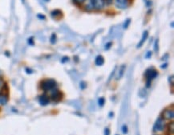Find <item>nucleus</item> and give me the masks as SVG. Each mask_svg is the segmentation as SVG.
Instances as JSON below:
<instances>
[{
	"label": "nucleus",
	"instance_id": "f257e3e1",
	"mask_svg": "<svg viewBox=\"0 0 174 135\" xmlns=\"http://www.w3.org/2000/svg\"><path fill=\"white\" fill-rule=\"evenodd\" d=\"M104 6V0H88V3L86 5V10H101Z\"/></svg>",
	"mask_w": 174,
	"mask_h": 135
},
{
	"label": "nucleus",
	"instance_id": "f03ea898",
	"mask_svg": "<svg viewBox=\"0 0 174 135\" xmlns=\"http://www.w3.org/2000/svg\"><path fill=\"white\" fill-rule=\"evenodd\" d=\"M56 87V82L54 79H46L41 82V88L44 91L54 90Z\"/></svg>",
	"mask_w": 174,
	"mask_h": 135
},
{
	"label": "nucleus",
	"instance_id": "7ed1b4c3",
	"mask_svg": "<svg viewBox=\"0 0 174 135\" xmlns=\"http://www.w3.org/2000/svg\"><path fill=\"white\" fill-rule=\"evenodd\" d=\"M157 74H158L157 71L156 70H154L153 68H149V69H148V70H146L145 75L146 79H147V82H146V86H147V87H149V86H150L152 80L157 76Z\"/></svg>",
	"mask_w": 174,
	"mask_h": 135
},
{
	"label": "nucleus",
	"instance_id": "20e7f679",
	"mask_svg": "<svg viewBox=\"0 0 174 135\" xmlns=\"http://www.w3.org/2000/svg\"><path fill=\"white\" fill-rule=\"evenodd\" d=\"M164 126H165L164 120L162 117H159L156 120V122H155L154 127H153V130L154 131H162L164 130Z\"/></svg>",
	"mask_w": 174,
	"mask_h": 135
},
{
	"label": "nucleus",
	"instance_id": "39448f33",
	"mask_svg": "<svg viewBox=\"0 0 174 135\" xmlns=\"http://www.w3.org/2000/svg\"><path fill=\"white\" fill-rule=\"evenodd\" d=\"M174 112L173 109H164L162 113V118L164 120H171L173 119Z\"/></svg>",
	"mask_w": 174,
	"mask_h": 135
},
{
	"label": "nucleus",
	"instance_id": "423d86ee",
	"mask_svg": "<svg viewBox=\"0 0 174 135\" xmlns=\"http://www.w3.org/2000/svg\"><path fill=\"white\" fill-rule=\"evenodd\" d=\"M115 3H116V7L119 8V9H121V10H124V9H126L128 7V0H116Z\"/></svg>",
	"mask_w": 174,
	"mask_h": 135
},
{
	"label": "nucleus",
	"instance_id": "0eeeda50",
	"mask_svg": "<svg viewBox=\"0 0 174 135\" xmlns=\"http://www.w3.org/2000/svg\"><path fill=\"white\" fill-rule=\"evenodd\" d=\"M50 99L46 94H43L39 98V102L41 106H47L48 104H49Z\"/></svg>",
	"mask_w": 174,
	"mask_h": 135
},
{
	"label": "nucleus",
	"instance_id": "6e6552de",
	"mask_svg": "<svg viewBox=\"0 0 174 135\" xmlns=\"http://www.w3.org/2000/svg\"><path fill=\"white\" fill-rule=\"evenodd\" d=\"M62 99V93H60L59 91L56 90H54L51 93V99L53 101H59L60 99Z\"/></svg>",
	"mask_w": 174,
	"mask_h": 135
},
{
	"label": "nucleus",
	"instance_id": "1a4fd4ad",
	"mask_svg": "<svg viewBox=\"0 0 174 135\" xmlns=\"http://www.w3.org/2000/svg\"><path fill=\"white\" fill-rule=\"evenodd\" d=\"M148 31H144V33H143V35H142V39H141V40H140V42H139V44L137 46V48H140V47H142L143 44L145 43V42L147 40V39H148Z\"/></svg>",
	"mask_w": 174,
	"mask_h": 135
},
{
	"label": "nucleus",
	"instance_id": "9d476101",
	"mask_svg": "<svg viewBox=\"0 0 174 135\" xmlns=\"http://www.w3.org/2000/svg\"><path fill=\"white\" fill-rule=\"evenodd\" d=\"M96 66H102L104 62V58L101 55H98L95 60Z\"/></svg>",
	"mask_w": 174,
	"mask_h": 135
},
{
	"label": "nucleus",
	"instance_id": "9b49d317",
	"mask_svg": "<svg viewBox=\"0 0 174 135\" xmlns=\"http://www.w3.org/2000/svg\"><path fill=\"white\" fill-rule=\"evenodd\" d=\"M7 96H6L4 94H0V104L1 105H5L7 102Z\"/></svg>",
	"mask_w": 174,
	"mask_h": 135
},
{
	"label": "nucleus",
	"instance_id": "f8f14e48",
	"mask_svg": "<svg viewBox=\"0 0 174 135\" xmlns=\"http://www.w3.org/2000/svg\"><path fill=\"white\" fill-rule=\"evenodd\" d=\"M124 70H125V66L122 65L120 69V71H119V75H118V77L116 78V79H119V78H121L122 76H123V74H124Z\"/></svg>",
	"mask_w": 174,
	"mask_h": 135
},
{
	"label": "nucleus",
	"instance_id": "ddd939ff",
	"mask_svg": "<svg viewBox=\"0 0 174 135\" xmlns=\"http://www.w3.org/2000/svg\"><path fill=\"white\" fill-rule=\"evenodd\" d=\"M62 13H61V11L59 10H53L52 12L51 13V15L52 16L53 18H55V17H58L59 15H61Z\"/></svg>",
	"mask_w": 174,
	"mask_h": 135
},
{
	"label": "nucleus",
	"instance_id": "4468645a",
	"mask_svg": "<svg viewBox=\"0 0 174 135\" xmlns=\"http://www.w3.org/2000/svg\"><path fill=\"white\" fill-rule=\"evenodd\" d=\"M168 128H169V133H172V134H173V132H174V123H173V122H172L171 123H169Z\"/></svg>",
	"mask_w": 174,
	"mask_h": 135
},
{
	"label": "nucleus",
	"instance_id": "2eb2a0df",
	"mask_svg": "<svg viewBox=\"0 0 174 135\" xmlns=\"http://www.w3.org/2000/svg\"><path fill=\"white\" fill-rule=\"evenodd\" d=\"M104 103H105V100H104V98H100V99H98V104H99L100 107H104Z\"/></svg>",
	"mask_w": 174,
	"mask_h": 135
},
{
	"label": "nucleus",
	"instance_id": "dca6fc26",
	"mask_svg": "<svg viewBox=\"0 0 174 135\" xmlns=\"http://www.w3.org/2000/svg\"><path fill=\"white\" fill-rule=\"evenodd\" d=\"M50 41H51V42L52 43V44L56 43V34H51V39H50Z\"/></svg>",
	"mask_w": 174,
	"mask_h": 135
},
{
	"label": "nucleus",
	"instance_id": "f3484780",
	"mask_svg": "<svg viewBox=\"0 0 174 135\" xmlns=\"http://www.w3.org/2000/svg\"><path fill=\"white\" fill-rule=\"evenodd\" d=\"M130 23H131V19L130 18H128L125 22H124V29H127L128 27V26H129Z\"/></svg>",
	"mask_w": 174,
	"mask_h": 135
},
{
	"label": "nucleus",
	"instance_id": "a211bd4d",
	"mask_svg": "<svg viewBox=\"0 0 174 135\" xmlns=\"http://www.w3.org/2000/svg\"><path fill=\"white\" fill-rule=\"evenodd\" d=\"M121 130L123 134H127V133H128V126H127L126 125H124V126H122Z\"/></svg>",
	"mask_w": 174,
	"mask_h": 135
},
{
	"label": "nucleus",
	"instance_id": "6ab92c4d",
	"mask_svg": "<svg viewBox=\"0 0 174 135\" xmlns=\"http://www.w3.org/2000/svg\"><path fill=\"white\" fill-rule=\"evenodd\" d=\"M85 1H86V0H73V2H74L76 4H77V5H79V4L84 3Z\"/></svg>",
	"mask_w": 174,
	"mask_h": 135
},
{
	"label": "nucleus",
	"instance_id": "aec40b11",
	"mask_svg": "<svg viewBox=\"0 0 174 135\" xmlns=\"http://www.w3.org/2000/svg\"><path fill=\"white\" fill-rule=\"evenodd\" d=\"M154 50L155 51H157L158 50V39L156 40L155 44H154Z\"/></svg>",
	"mask_w": 174,
	"mask_h": 135
},
{
	"label": "nucleus",
	"instance_id": "412c9836",
	"mask_svg": "<svg viewBox=\"0 0 174 135\" xmlns=\"http://www.w3.org/2000/svg\"><path fill=\"white\" fill-rule=\"evenodd\" d=\"M3 81L2 79H0V93H1V91L3 90Z\"/></svg>",
	"mask_w": 174,
	"mask_h": 135
},
{
	"label": "nucleus",
	"instance_id": "4be33fe9",
	"mask_svg": "<svg viewBox=\"0 0 174 135\" xmlns=\"http://www.w3.org/2000/svg\"><path fill=\"white\" fill-rule=\"evenodd\" d=\"M104 135H110V130L108 128H106L104 130Z\"/></svg>",
	"mask_w": 174,
	"mask_h": 135
},
{
	"label": "nucleus",
	"instance_id": "5701e85b",
	"mask_svg": "<svg viewBox=\"0 0 174 135\" xmlns=\"http://www.w3.org/2000/svg\"><path fill=\"white\" fill-rule=\"evenodd\" d=\"M112 43L111 42H108V44L106 45L105 49H106V50H108V49H109V48H110V47H111V46H112Z\"/></svg>",
	"mask_w": 174,
	"mask_h": 135
},
{
	"label": "nucleus",
	"instance_id": "b1692460",
	"mask_svg": "<svg viewBox=\"0 0 174 135\" xmlns=\"http://www.w3.org/2000/svg\"><path fill=\"white\" fill-rule=\"evenodd\" d=\"M151 56H152V52L151 51H148V53H147V55H146V58H149L151 57Z\"/></svg>",
	"mask_w": 174,
	"mask_h": 135
},
{
	"label": "nucleus",
	"instance_id": "393cba45",
	"mask_svg": "<svg viewBox=\"0 0 174 135\" xmlns=\"http://www.w3.org/2000/svg\"><path fill=\"white\" fill-rule=\"evenodd\" d=\"M37 16H38V18H40V19H44L45 18V16L43 15H40V14H39Z\"/></svg>",
	"mask_w": 174,
	"mask_h": 135
},
{
	"label": "nucleus",
	"instance_id": "a878e982",
	"mask_svg": "<svg viewBox=\"0 0 174 135\" xmlns=\"http://www.w3.org/2000/svg\"><path fill=\"white\" fill-rule=\"evenodd\" d=\"M104 1H105L106 3H107L108 5H109V4H111V3H112V0H104Z\"/></svg>",
	"mask_w": 174,
	"mask_h": 135
},
{
	"label": "nucleus",
	"instance_id": "bb28decb",
	"mask_svg": "<svg viewBox=\"0 0 174 135\" xmlns=\"http://www.w3.org/2000/svg\"><path fill=\"white\" fill-rule=\"evenodd\" d=\"M171 85L172 86H173V75L171 76Z\"/></svg>",
	"mask_w": 174,
	"mask_h": 135
},
{
	"label": "nucleus",
	"instance_id": "cd10ccee",
	"mask_svg": "<svg viewBox=\"0 0 174 135\" xmlns=\"http://www.w3.org/2000/svg\"><path fill=\"white\" fill-rule=\"evenodd\" d=\"M111 116H113V114H112V112L111 114H110V117H111Z\"/></svg>",
	"mask_w": 174,
	"mask_h": 135
},
{
	"label": "nucleus",
	"instance_id": "c85d7f7f",
	"mask_svg": "<svg viewBox=\"0 0 174 135\" xmlns=\"http://www.w3.org/2000/svg\"><path fill=\"white\" fill-rule=\"evenodd\" d=\"M22 1H23V3H24V0H22Z\"/></svg>",
	"mask_w": 174,
	"mask_h": 135
}]
</instances>
